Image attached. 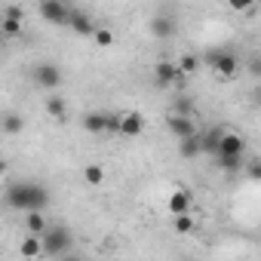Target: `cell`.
<instances>
[{"label":"cell","instance_id":"1","mask_svg":"<svg viewBox=\"0 0 261 261\" xmlns=\"http://www.w3.org/2000/svg\"><path fill=\"white\" fill-rule=\"evenodd\" d=\"M4 203L16 212H34V209H46L49 206V191L37 181H13L7 185Z\"/></svg>","mask_w":261,"mask_h":261},{"label":"cell","instance_id":"2","mask_svg":"<svg viewBox=\"0 0 261 261\" xmlns=\"http://www.w3.org/2000/svg\"><path fill=\"white\" fill-rule=\"evenodd\" d=\"M40 237H43V258H62L74 249V237L62 224H49Z\"/></svg>","mask_w":261,"mask_h":261},{"label":"cell","instance_id":"3","mask_svg":"<svg viewBox=\"0 0 261 261\" xmlns=\"http://www.w3.org/2000/svg\"><path fill=\"white\" fill-rule=\"evenodd\" d=\"M83 129H86L89 136L120 133V114H108V111H86V114H83Z\"/></svg>","mask_w":261,"mask_h":261},{"label":"cell","instance_id":"4","mask_svg":"<svg viewBox=\"0 0 261 261\" xmlns=\"http://www.w3.org/2000/svg\"><path fill=\"white\" fill-rule=\"evenodd\" d=\"M34 83L40 86V89H59L62 86V68L56 65V62H40V65H34Z\"/></svg>","mask_w":261,"mask_h":261},{"label":"cell","instance_id":"5","mask_svg":"<svg viewBox=\"0 0 261 261\" xmlns=\"http://www.w3.org/2000/svg\"><path fill=\"white\" fill-rule=\"evenodd\" d=\"M181 68H178V62H172V59H160L157 65H154V83L157 86H175V83H181Z\"/></svg>","mask_w":261,"mask_h":261},{"label":"cell","instance_id":"6","mask_svg":"<svg viewBox=\"0 0 261 261\" xmlns=\"http://www.w3.org/2000/svg\"><path fill=\"white\" fill-rule=\"evenodd\" d=\"M206 62L215 68V74H218L221 80H230V77L240 71V59H237L233 53H209Z\"/></svg>","mask_w":261,"mask_h":261},{"label":"cell","instance_id":"7","mask_svg":"<svg viewBox=\"0 0 261 261\" xmlns=\"http://www.w3.org/2000/svg\"><path fill=\"white\" fill-rule=\"evenodd\" d=\"M37 7H40V16L49 25H68V19H71V7L62 4V0H40Z\"/></svg>","mask_w":261,"mask_h":261},{"label":"cell","instance_id":"8","mask_svg":"<svg viewBox=\"0 0 261 261\" xmlns=\"http://www.w3.org/2000/svg\"><path fill=\"white\" fill-rule=\"evenodd\" d=\"M148 31H151V37H154V40H172V37H175V31H178V25H175V19H172V16L157 13V16H151V19H148Z\"/></svg>","mask_w":261,"mask_h":261},{"label":"cell","instance_id":"9","mask_svg":"<svg viewBox=\"0 0 261 261\" xmlns=\"http://www.w3.org/2000/svg\"><path fill=\"white\" fill-rule=\"evenodd\" d=\"M142 133H145V117L139 111H123L120 114V133L117 136H123V139H139Z\"/></svg>","mask_w":261,"mask_h":261},{"label":"cell","instance_id":"10","mask_svg":"<svg viewBox=\"0 0 261 261\" xmlns=\"http://www.w3.org/2000/svg\"><path fill=\"white\" fill-rule=\"evenodd\" d=\"M166 129L172 133V139H188V136H194V133H200V129L194 126V120L188 117V114H166Z\"/></svg>","mask_w":261,"mask_h":261},{"label":"cell","instance_id":"11","mask_svg":"<svg viewBox=\"0 0 261 261\" xmlns=\"http://www.w3.org/2000/svg\"><path fill=\"white\" fill-rule=\"evenodd\" d=\"M68 25H71V28H74V34H80V37H92V34H95V25H92V19H89L83 10H71Z\"/></svg>","mask_w":261,"mask_h":261},{"label":"cell","instance_id":"12","mask_svg":"<svg viewBox=\"0 0 261 261\" xmlns=\"http://www.w3.org/2000/svg\"><path fill=\"white\" fill-rule=\"evenodd\" d=\"M218 154H246V139L240 133H221Z\"/></svg>","mask_w":261,"mask_h":261},{"label":"cell","instance_id":"13","mask_svg":"<svg viewBox=\"0 0 261 261\" xmlns=\"http://www.w3.org/2000/svg\"><path fill=\"white\" fill-rule=\"evenodd\" d=\"M178 154H181L185 160L200 157V154H203V136L194 133V136H188V139H178Z\"/></svg>","mask_w":261,"mask_h":261},{"label":"cell","instance_id":"14","mask_svg":"<svg viewBox=\"0 0 261 261\" xmlns=\"http://www.w3.org/2000/svg\"><path fill=\"white\" fill-rule=\"evenodd\" d=\"M22 258H43V237L40 233H28L19 246Z\"/></svg>","mask_w":261,"mask_h":261},{"label":"cell","instance_id":"15","mask_svg":"<svg viewBox=\"0 0 261 261\" xmlns=\"http://www.w3.org/2000/svg\"><path fill=\"white\" fill-rule=\"evenodd\" d=\"M191 203H194V197H191L185 188H178V191H172V197H169V212H172V215L191 212Z\"/></svg>","mask_w":261,"mask_h":261},{"label":"cell","instance_id":"16","mask_svg":"<svg viewBox=\"0 0 261 261\" xmlns=\"http://www.w3.org/2000/svg\"><path fill=\"white\" fill-rule=\"evenodd\" d=\"M215 160H218V169H224V172L246 169V154H215Z\"/></svg>","mask_w":261,"mask_h":261},{"label":"cell","instance_id":"17","mask_svg":"<svg viewBox=\"0 0 261 261\" xmlns=\"http://www.w3.org/2000/svg\"><path fill=\"white\" fill-rule=\"evenodd\" d=\"M0 129H4V136H19L25 129V117L16 114V111H7L4 114V123H0Z\"/></svg>","mask_w":261,"mask_h":261},{"label":"cell","instance_id":"18","mask_svg":"<svg viewBox=\"0 0 261 261\" xmlns=\"http://www.w3.org/2000/svg\"><path fill=\"white\" fill-rule=\"evenodd\" d=\"M49 227V221H46V215H43V209H34V212H25V230L28 233H43Z\"/></svg>","mask_w":261,"mask_h":261},{"label":"cell","instance_id":"19","mask_svg":"<svg viewBox=\"0 0 261 261\" xmlns=\"http://www.w3.org/2000/svg\"><path fill=\"white\" fill-rule=\"evenodd\" d=\"M43 108H46V114H49L53 120H65V117H68V105H65V98H59V95H53V92L46 95V105H43Z\"/></svg>","mask_w":261,"mask_h":261},{"label":"cell","instance_id":"20","mask_svg":"<svg viewBox=\"0 0 261 261\" xmlns=\"http://www.w3.org/2000/svg\"><path fill=\"white\" fill-rule=\"evenodd\" d=\"M221 133H224V129H206V133H200L203 136V154H218Z\"/></svg>","mask_w":261,"mask_h":261},{"label":"cell","instance_id":"21","mask_svg":"<svg viewBox=\"0 0 261 261\" xmlns=\"http://www.w3.org/2000/svg\"><path fill=\"white\" fill-rule=\"evenodd\" d=\"M83 181H86L89 188H98V185L105 181V169H101L98 163H89V166H83Z\"/></svg>","mask_w":261,"mask_h":261},{"label":"cell","instance_id":"22","mask_svg":"<svg viewBox=\"0 0 261 261\" xmlns=\"http://www.w3.org/2000/svg\"><path fill=\"white\" fill-rule=\"evenodd\" d=\"M172 227H175V233H194L197 221L191 218V212H181V215H172Z\"/></svg>","mask_w":261,"mask_h":261},{"label":"cell","instance_id":"23","mask_svg":"<svg viewBox=\"0 0 261 261\" xmlns=\"http://www.w3.org/2000/svg\"><path fill=\"white\" fill-rule=\"evenodd\" d=\"M169 111H172V114H188V117H191V114H194L197 108H194V98H188V95H181V92H178V95L172 98Z\"/></svg>","mask_w":261,"mask_h":261},{"label":"cell","instance_id":"24","mask_svg":"<svg viewBox=\"0 0 261 261\" xmlns=\"http://www.w3.org/2000/svg\"><path fill=\"white\" fill-rule=\"evenodd\" d=\"M92 40H95V46H101V49H108V46H114V31L111 28H105V25H95V34H92Z\"/></svg>","mask_w":261,"mask_h":261},{"label":"cell","instance_id":"25","mask_svg":"<svg viewBox=\"0 0 261 261\" xmlns=\"http://www.w3.org/2000/svg\"><path fill=\"white\" fill-rule=\"evenodd\" d=\"M178 68H181V74H197V71H200V59L191 56V53H185V56L178 59Z\"/></svg>","mask_w":261,"mask_h":261},{"label":"cell","instance_id":"26","mask_svg":"<svg viewBox=\"0 0 261 261\" xmlns=\"http://www.w3.org/2000/svg\"><path fill=\"white\" fill-rule=\"evenodd\" d=\"M4 34H7L10 40L22 37V22H19V19H4Z\"/></svg>","mask_w":261,"mask_h":261},{"label":"cell","instance_id":"27","mask_svg":"<svg viewBox=\"0 0 261 261\" xmlns=\"http://www.w3.org/2000/svg\"><path fill=\"white\" fill-rule=\"evenodd\" d=\"M246 175L252 181H261V160H246Z\"/></svg>","mask_w":261,"mask_h":261},{"label":"cell","instance_id":"28","mask_svg":"<svg viewBox=\"0 0 261 261\" xmlns=\"http://www.w3.org/2000/svg\"><path fill=\"white\" fill-rule=\"evenodd\" d=\"M252 4H255V0H227V7H230L233 13H249Z\"/></svg>","mask_w":261,"mask_h":261},{"label":"cell","instance_id":"29","mask_svg":"<svg viewBox=\"0 0 261 261\" xmlns=\"http://www.w3.org/2000/svg\"><path fill=\"white\" fill-rule=\"evenodd\" d=\"M4 19H19V22H25V10L16 7V4H10V7L4 10Z\"/></svg>","mask_w":261,"mask_h":261},{"label":"cell","instance_id":"30","mask_svg":"<svg viewBox=\"0 0 261 261\" xmlns=\"http://www.w3.org/2000/svg\"><path fill=\"white\" fill-rule=\"evenodd\" d=\"M246 71H249L252 77H261V56H252V59L246 62Z\"/></svg>","mask_w":261,"mask_h":261},{"label":"cell","instance_id":"31","mask_svg":"<svg viewBox=\"0 0 261 261\" xmlns=\"http://www.w3.org/2000/svg\"><path fill=\"white\" fill-rule=\"evenodd\" d=\"M252 105H255V108L261 111V83H258V86L252 89Z\"/></svg>","mask_w":261,"mask_h":261}]
</instances>
